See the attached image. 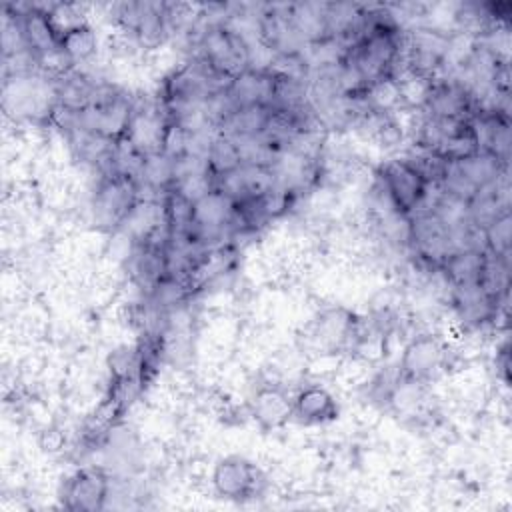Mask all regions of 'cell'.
<instances>
[{
    "mask_svg": "<svg viewBox=\"0 0 512 512\" xmlns=\"http://www.w3.org/2000/svg\"><path fill=\"white\" fill-rule=\"evenodd\" d=\"M194 56L222 82H228L252 66V48L246 36L222 20L210 22L202 28Z\"/></svg>",
    "mask_w": 512,
    "mask_h": 512,
    "instance_id": "6da1fadb",
    "label": "cell"
},
{
    "mask_svg": "<svg viewBox=\"0 0 512 512\" xmlns=\"http://www.w3.org/2000/svg\"><path fill=\"white\" fill-rule=\"evenodd\" d=\"M144 188L134 172L112 170L98 174V182L92 194L94 222L102 230L124 228L132 212L144 200Z\"/></svg>",
    "mask_w": 512,
    "mask_h": 512,
    "instance_id": "7a4b0ae2",
    "label": "cell"
},
{
    "mask_svg": "<svg viewBox=\"0 0 512 512\" xmlns=\"http://www.w3.org/2000/svg\"><path fill=\"white\" fill-rule=\"evenodd\" d=\"M378 182L392 212L404 220L428 202L432 190L422 174L402 156L386 160L380 166Z\"/></svg>",
    "mask_w": 512,
    "mask_h": 512,
    "instance_id": "3957f363",
    "label": "cell"
},
{
    "mask_svg": "<svg viewBox=\"0 0 512 512\" xmlns=\"http://www.w3.org/2000/svg\"><path fill=\"white\" fill-rule=\"evenodd\" d=\"M114 24L142 46H158L170 32V4L120 2L112 6Z\"/></svg>",
    "mask_w": 512,
    "mask_h": 512,
    "instance_id": "277c9868",
    "label": "cell"
},
{
    "mask_svg": "<svg viewBox=\"0 0 512 512\" xmlns=\"http://www.w3.org/2000/svg\"><path fill=\"white\" fill-rule=\"evenodd\" d=\"M446 370H448L446 342L432 332H422L412 336L404 344L398 360L396 376L402 380H410L426 386Z\"/></svg>",
    "mask_w": 512,
    "mask_h": 512,
    "instance_id": "5b68a950",
    "label": "cell"
},
{
    "mask_svg": "<svg viewBox=\"0 0 512 512\" xmlns=\"http://www.w3.org/2000/svg\"><path fill=\"white\" fill-rule=\"evenodd\" d=\"M216 496L230 502L256 500L266 488V476L256 462L240 454L220 458L210 476Z\"/></svg>",
    "mask_w": 512,
    "mask_h": 512,
    "instance_id": "8992f818",
    "label": "cell"
},
{
    "mask_svg": "<svg viewBox=\"0 0 512 512\" xmlns=\"http://www.w3.org/2000/svg\"><path fill=\"white\" fill-rule=\"evenodd\" d=\"M112 496V476L102 466L74 470L60 488V502L70 512L104 510Z\"/></svg>",
    "mask_w": 512,
    "mask_h": 512,
    "instance_id": "52a82bcc",
    "label": "cell"
},
{
    "mask_svg": "<svg viewBox=\"0 0 512 512\" xmlns=\"http://www.w3.org/2000/svg\"><path fill=\"white\" fill-rule=\"evenodd\" d=\"M258 36L260 42L274 52L276 58L300 56L306 50V42L300 36L292 14L290 4L266 6L258 16Z\"/></svg>",
    "mask_w": 512,
    "mask_h": 512,
    "instance_id": "ba28073f",
    "label": "cell"
},
{
    "mask_svg": "<svg viewBox=\"0 0 512 512\" xmlns=\"http://www.w3.org/2000/svg\"><path fill=\"white\" fill-rule=\"evenodd\" d=\"M310 336L324 352H338L360 340V320L344 306L326 308L312 322Z\"/></svg>",
    "mask_w": 512,
    "mask_h": 512,
    "instance_id": "9c48e42d",
    "label": "cell"
},
{
    "mask_svg": "<svg viewBox=\"0 0 512 512\" xmlns=\"http://www.w3.org/2000/svg\"><path fill=\"white\" fill-rule=\"evenodd\" d=\"M248 414L262 432L280 430L292 420V394L280 384H260L248 400Z\"/></svg>",
    "mask_w": 512,
    "mask_h": 512,
    "instance_id": "30bf717a",
    "label": "cell"
},
{
    "mask_svg": "<svg viewBox=\"0 0 512 512\" xmlns=\"http://www.w3.org/2000/svg\"><path fill=\"white\" fill-rule=\"evenodd\" d=\"M338 416L340 404L322 384H304L292 394V420L302 426H322Z\"/></svg>",
    "mask_w": 512,
    "mask_h": 512,
    "instance_id": "8fae6325",
    "label": "cell"
},
{
    "mask_svg": "<svg viewBox=\"0 0 512 512\" xmlns=\"http://www.w3.org/2000/svg\"><path fill=\"white\" fill-rule=\"evenodd\" d=\"M500 302L502 300L494 298L482 284L452 288V306L458 318L470 326H480L490 320H496Z\"/></svg>",
    "mask_w": 512,
    "mask_h": 512,
    "instance_id": "7c38bea8",
    "label": "cell"
},
{
    "mask_svg": "<svg viewBox=\"0 0 512 512\" xmlns=\"http://www.w3.org/2000/svg\"><path fill=\"white\" fill-rule=\"evenodd\" d=\"M486 266V248L470 246L454 250L442 264L440 272L454 286H468V284H482Z\"/></svg>",
    "mask_w": 512,
    "mask_h": 512,
    "instance_id": "4fadbf2b",
    "label": "cell"
},
{
    "mask_svg": "<svg viewBox=\"0 0 512 512\" xmlns=\"http://www.w3.org/2000/svg\"><path fill=\"white\" fill-rule=\"evenodd\" d=\"M204 158H206V166H208L212 180H218L244 164L238 142L234 138L218 134V132L210 140V146H208Z\"/></svg>",
    "mask_w": 512,
    "mask_h": 512,
    "instance_id": "5bb4252c",
    "label": "cell"
},
{
    "mask_svg": "<svg viewBox=\"0 0 512 512\" xmlns=\"http://www.w3.org/2000/svg\"><path fill=\"white\" fill-rule=\"evenodd\" d=\"M58 46H60V52L64 54V58L72 66L78 68V64L88 62L96 54L98 38H96L94 28L88 22L84 26H78V28L62 34L58 40Z\"/></svg>",
    "mask_w": 512,
    "mask_h": 512,
    "instance_id": "9a60e30c",
    "label": "cell"
},
{
    "mask_svg": "<svg viewBox=\"0 0 512 512\" xmlns=\"http://www.w3.org/2000/svg\"><path fill=\"white\" fill-rule=\"evenodd\" d=\"M510 210L498 214L488 226L482 228V244L488 252L508 256L510 254Z\"/></svg>",
    "mask_w": 512,
    "mask_h": 512,
    "instance_id": "2e32d148",
    "label": "cell"
}]
</instances>
